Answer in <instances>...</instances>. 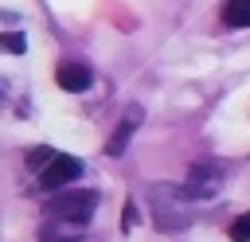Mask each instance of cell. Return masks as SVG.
Masks as SVG:
<instances>
[{
	"instance_id": "cell-7",
	"label": "cell",
	"mask_w": 250,
	"mask_h": 242,
	"mask_svg": "<svg viewBox=\"0 0 250 242\" xmlns=\"http://www.w3.org/2000/svg\"><path fill=\"white\" fill-rule=\"evenodd\" d=\"M219 16L227 27H250V0H223Z\"/></svg>"
},
{
	"instance_id": "cell-5",
	"label": "cell",
	"mask_w": 250,
	"mask_h": 242,
	"mask_svg": "<svg viewBox=\"0 0 250 242\" xmlns=\"http://www.w3.org/2000/svg\"><path fill=\"white\" fill-rule=\"evenodd\" d=\"M141 105H129L125 113H121V121H117V129L109 133V141H105V156H121L125 148H129V141H133V133H137V125H141Z\"/></svg>"
},
{
	"instance_id": "cell-2",
	"label": "cell",
	"mask_w": 250,
	"mask_h": 242,
	"mask_svg": "<svg viewBox=\"0 0 250 242\" xmlns=\"http://www.w3.org/2000/svg\"><path fill=\"white\" fill-rule=\"evenodd\" d=\"M223 176H227V168L219 160H199V164H191L188 183L180 187V195H188V199H215L223 191Z\"/></svg>"
},
{
	"instance_id": "cell-11",
	"label": "cell",
	"mask_w": 250,
	"mask_h": 242,
	"mask_svg": "<svg viewBox=\"0 0 250 242\" xmlns=\"http://www.w3.org/2000/svg\"><path fill=\"white\" fill-rule=\"evenodd\" d=\"M121 215H125V219H121V230H125V234H129V230H133V226H137V219H141V215H137V203H133V199H129V203H125V211H121Z\"/></svg>"
},
{
	"instance_id": "cell-8",
	"label": "cell",
	"mask_w": 250,
	"mask_h": 242,
	"mask_svg": "<svg viewBox=\"0 0 250 242\" xmlns=\"http://www.w3.org/2000/svg\"><path fill=\"white\" fill-rule=\"evenodd\" d=\"M0 51H8V55H23V51H27L23 31H0Z\"/></svg>"
},
{
	"instance_id": "cell-1",
	"label": "cell",
	"mask_w": 250,
	"mask_h": 242,
	"mask_svg": "<svg viewBox=\"0 0 250 242\" xmlns=\"http://www.w3.org/2000/svg\"><path fill=\"white\" fill-rule=\"evenodd\" d=\"M94 207H98V191H90V187H59V195H51L47 199V219H66V222H90V215H94Z\"/></svg>"
},
{
	"instance_id": "cell-12",
	"label": "cell",
	"mask_w": 250,
	"mask_h": 242,
	"mask_svg": "<svg viewBox=\"0 0 250 242\" xmlns=\"http://www.w3.org/2000/svg\"><path fill=\"white\" fill-rule=\"evenodd\" d=\"M0 101H4V90H0Z\"/></svg>"
},
{
	"instance_id": "cell-3",
	"label": "cell",
	"mask_w": 250,
	"mask_h": 242,
	"mask_svg": "<svg viewBox=\"0 0 250 242\" xmlns=\"http://www.w3.org/2000/svg\"><path fill=\"white\" fill-rule=\"evenodd\" d=\"M82 176V160L78 156H66V152H55L43 168H39V187L43 191H59L66 183H74Z\"/></svg>"
},
{
	"instance_id": "cell-9",
	"label": "cell",
	"mask_w": 250,
	"mask_h": 242,
	"mask_svg": "<svg viewBox=\"0 0 250 242\" xmlns=\"http://www.w3.org/2000/svg\"><path fill=\"white\" fill-rule=\"evenodd\" d=\"M51 156H55V148L39 144V148H31V152H27V168H43V164H47Z\"/></svg>"
},
{
	"instance_id": "cell-4",
	"label": "cell",
	"mask_w": 250,
	"mask_h": 242,
	"mask_svg": "<svg viewBox=\"0 0 250 242\" xmlns=\"http://www.w3.org/2000/svg\"><path fill=\"white\" fill-rule=\"evenodd\" d=\"M55 82H59V90H66V94H82V90H90L94 70H90L82 59H62V62L55 66Z\"/></svg>"
},
{
	"instance_id": "cell-6",
	"label": "cell",
	"mask_w": 250,
	"mask_h": 242,
	"mask_svg": "<svg viewBox=\"0 0 250 242\" xmlns=\"http://www.w3.org/2000/svg\"><path fill=\"white\" fill-rule=\"evenodd\" d=\"M86 226L82 222H66V219H47L43 230H39V242H78Z\"/></svg>"
},
{
	"instance_id": "cell-10",
	"label": "cell",
	"mask_w": 250,
	"mask_h": 242,
	"mask_svg": "<svg viewBox=\"0 0 250 242\" xmlns=\"http://www.w3.org/2000/svg\"><path fill=\"white\" fill-rule=\"evenodd\" d=\"M230 238H234V242H250V211L230 226Z\"/></svg>"
}]
</instances>
